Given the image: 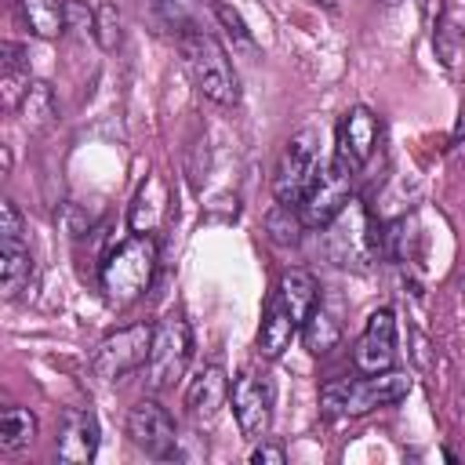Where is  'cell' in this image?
<instances>
[{
    "label": "cell",
    "instance_id": "obj_1",
    "mask_svg": "<svg viewBox=\"0 0 465 465\" xmlns=\"http://www.w3.org/2000/svg\"><path fill=\"white\" fill-rule=\"evenodd\" d=\"M320 302V287L316 276L305 269H287L276 287L265 298L262 309V327H258V352L265 360L283 356V349L291 345L294 334H302V323L309 320L312 305Z\"/></svg>",
    "mask_w": 465,
    "mask_h": 465
},
{
    "label": "cell",
    "instance_id": "obj_2",
    "mask_svg": "<svg viewBox=\"0 0 465 465\" xmlns=\"http://www.w3.org/2000/svg\"><path fill=\"white\" fill-rule=\"evenodd\" d=\"M411 392V378L403 371H378L360 378H334L320 389V411L327 418H363L378 407H392Z\"/></svg>",
    "mask_w": 465,
    "mask_h": 465
},
{
    "label": "cell",
    "instance_id": "obj_3",
    "mask_svg": "<svg viewBox=\"0 0 465 465\" xmlns=\"http://www.w3.org/2000/svg\"><path fill=\"white\" fill-rule=\"evenodd\" d=\"M178 51H182L189 80L196 84V91L203 98H211L214 105H236L240 102V80H236V69L229 62V51L222 47L218 33L178 36Z\"/></svg>",
    "mask_w": 465,
    "mask_h": 465
},
{
    "label": "cell",
    "instance_id": "obj_4",
    "mask_svg": "<svg viewBox=\"0 0 465 465\" xmlns=\"http://www.w3.org/2000/svg\"><path fill=\"white\" fill-rule=\"evenodd\" d=\"M156 272V240L145 232L127 236L105 262H102V291L109 305H131L138 302Z\"/></svg>",
    "mask_w": 465,
    "mask_h": 465
},
{
    "label": "cell",
    "instance_id": "obj_5",
    "mask_svg": "<svg viewBox=\"0 0 465 465\" xmlns=\"http://www.w3.org/2000/svg\"><path fill=\"white\" fill-rule=\"evenodd\" d=\"M323 232V251H327V258L334 262V265H352V269H363L371 258H374V251H378V240H381V232H378V225H374V218H371V211L360 203V200H352L349 196V203L320 229Z\"/></svg>",
    "mask_w": 465,
    "mask_h": 465
},
{
    "label": "cell",
    "instance_id": "obj_6",
    "mask_svg": "<svg viewBox=\"0 0 465 465\" xmlns=\"http://www.w3.org/2000/svg\"><path fill=\"white\" fill-rule=\"evenodd\" d=\"M320 131L316 127H302L298 134L287 138L276 171H272V196L276 203L298 207L305 200V193L312 189V182L320 178Z\"/></svg>",
    "mask_w": 465,
    "mask_h": 465
},
{
    "label": "cell",
    "instance_id": "obj_7",
    "mask_svg": "<svg viewBox=\"0 0 465 465\" xmlns=\"http://www.w3.org/2000/svg\"><path fill=\"white\" fill-rule=\"evenodd\" d=\"M193 360V331L182 316H163L153 331V349H149V360H145V381L149 389L163 392L171 389L185 367Z\"/></svg>",
    "mask_w": 465,
    "mask_h": 465
},
{
    "label": "cell",
    "instance_id": "obj_8",
    "mask_svg": "<svg viewBox=\"0 0 465 465\" xmlns=\"http://www.w3.org/2000/svg\"><path fill=\"white\" fill-rule=\"evenodd\" d=\"M153 331H156L153 323H131V327H120L109 338H102L94 349V360H91L94 374L105 381H120L124 374L145 367L149 349H153Z\"/></svg>",
    "mask_w": 465,
    "mask_h": 465
},
{
    "label": "cell",
    "instance_id": "obj_9",
    "mask_svg": "<svg viewBox=\"0 0 465 465\" xmlns=\"http://www.w3.org/2000/svg\"><path fill=\"white\" fill-rule=\"evenodd\" d=\"M229 403H232V418L240 425V432L247 440H265L269 425H272V381L258 371H240L229 385Z\"/></svg>",
    "mask_w": 465,
    "mask_h": 465
},
{
    "label": "cell",
    "instance_id": "obj_10",
    "mask_svg": "<svg viewBox=\"0 0 465 465\" xmlns=\"http://www.w3.org/2000/svg\"><path fill=\"white\" fill-rule=\"evenodd\" d=\"M378 138H381V124L378 116L367 109V105H352L341 113L338 120V142H334V160L341 167H349L352 174L363 171L378 149Z\"/></svg>",
    "mask_w": 465,
    "mask_h": 465
},
{
    "label": "cell",
    "instance_id": "obj_11",
    "mask_svg": "<svg viewBox=\"0 0 465 465\" xmlns=\"http://www.w3.org/2000/svg\"><path fill=\"white\" fill-rule=\"evenodd\" d=\"M127 440L149 458H174L182 436L174 432V418L156 400H138L127 414Z\"/></svg>",
    "mask_w": 465,
    "mask_h": 465
},
{
    "label": "cell",
    "instance_id": "obj_12",
    "mask_svg": "<svg viewBox=\"0 0 465 465\" xmlns=\"http://www.w3.org/2000/svg\"><path fill=\"white\" fill-rule=\"evenodd\" d=\"M349 189H352V171L341 167L338 160H331V163L320 171V178L312 182V189L305 193V200L298 203L302 222L312 225V229H323V225L349 203Z\"/></svg>",
    "mask_w": 465,
    "mask_h": 465
},
{
    "label": "cell",
    "instance_id": "obj_13",
    "mask_svg": "<svg viewBox=\"0 0 465 465\" xmlns=\"http://www.w3.org/2000/svg\"><path fill=\"white\" fill-rule=\"evenodd\" d=\"M396 363V316L392 309H374L352 345V367L360 374H378Z\"/></svg>",
    "mask_w": 465,
    "mask_h": 465
},
{
    "label": "cell",
    "instance_id": "obj_14",
    "mask_svg": "<svg viewBox=\"0 0 465 465\" xmlns=\"http://www.w3.org/2000/svg\"><path fill=\"white\" fill-rule=\"evenodd\" d=\"M54 454L65 465H87L98 454V418L84 407H69L58 425Z\"/></svg>",
    "mask_w": 465,
    "mask_h": 465
},
{
    "label": "cell",
    "instance_id": "obj_15",
    "mask_svg": "<svg viewBox=\"0 0 465 465\" xmlns=\"http://www.w3.org/2000/svg\"><path fill=\"white\" fill-rule=\"evenodd\" d=\"M167 214H171V193H167V182H163L160 174H149V178L138 185L134 200H131L127 225H131L134 232L153 236V232L167 222Z\"/></svg>",
    "mask_w": 465,
    "mask_h": 465
},
{
    "label": "cell",
    "instance_id": "obj_16",
    "mask_svg": "<svg viewBox=\"0 0 465 465\" xmlns=\"http://www.w3.org/2000/svg\"><path fill=\"white\" fill-rule=\"evenodd\" d=\"M229 400V374L222 367H203L185 389V411L193 421H211Z\"/></svg>",
    "mask_w": 465,
    "mask_h": 465
},
{
    "label": "cell",
    "instance_id": "obj_17",
    "mask_svg": "<svg viewBox=\"0 0 465 465\" xmlns=\"http://www.w3.org/2000/svg\"><path fill=\"white\" fill-rule=\"evenodd\" d=\"M160 18L178 33V36H193V33H214L218 22V4L214 0H156Z\"/></svg>",
    "mask_w": 465,
    "mask_h": 465
},
{
    "label": "cell",
    "instance_id": "obj_18",
    "mask_svg": "<svg viewBox=\"0 0 465 465\" xmlns=\"http://www.w3.org/2000/svg\"><path fill=\"white\" fill-rule=\"evenodd\" d=\"M33 280V254L22 236H0V287L4 298H18Z\"/></svg>",
    "mask_w": 465,
    "mask_h": 465
},
{
    "label": "cell",
    "instance_id": "obj_19",
    "mask_svg": "<svg viewBox=\"0 0 465 465\" xmlns=\"http://www.w3.org/2000/svg\"><path fill=\"white\" fill-rule=\"evenodd\" d=\"M302 341H305V349L312 356H327L341 341V320H338V312L327 302H316L312 305L309 320L302 323Z\"/></svg>",
    "mask_w": 465,
    "mask_h": 465
},
{
    "label": "cell",
    "instance_id": "obj_20",
    "mask_svg": "<svg viewBox=\"0 0 465 465\" xmlns=\"http://www.w3.org/2000/svg\"><path fill=\"white\" fill-rule=\"evenodd\" d=\"M29 33L40 40H54L65 33V0H15Z\"/></svg>",
    "mask_w": 465,
    "mask_h": 465
},
{
    "label": "cell",
    "instance_id": "obj_21",
    "mask_svg": "<svg viewBox=\"0 0 465 465\" xmlns=\"http://www.w3.org/2000/svg\"><path fill=\"white\" fill-rule=\"evenodd\" d=\"M29 84H33V80H29V65L22 62V47H18V44H4V76H0V87H4V109L22 105Z\"/></svg>",
    "mask_w": 465,
    "mask_h": 465
},
{
    "label": "cell",
    "instance_id": "obj_22",
    "mask_svg": "<svg viewBox=\"0 0 465 465\" xmlns=\"http://www.w3.org/2000/svg\"><path fill=\"white\" fill-rule=\"evenodd\" d=\"M33 436H36L33 411H25V407H4V414H0V447L7 454H15V450L29 447Z\"/></svg>",
    "mask_w": 465,
    "mask_h": 465
},
{
    "label": "cell",
    "instance_id": "obj_23",
    "mask_svg": "<svg viewBox=\"0 0 465 465\" xmlns=\"http://www.w3.org/2000/svg\"><path fill=\"white\" fill-rule=\"evenodd\" d=\"M22 120L29 131H40L54 120V91L47 84H40V80L29 84V91L22 98Z\"/></svg>",
    "mask_w": 465,
    "mask_h": 465
},
{
    "label": "cell",
    "instance_id": "obj_24",
    "mask_svg": "<svg viewBox=\"0 0 465 465\" xmlns=\"http://www.w3.org/2000/svg\"><path fill=\"white\" fill-rule=\"evenodd\" d=\"M94 29H98V44H102L105 51L120 44V15H116L113 4H102V7H98V15H94Z\"/></svg>",
    "mask_w": 465,
    "mask_h": 465
},
{
    "label": "cell",
    "instance_id": "obj_25",
    "mask_svg": "<svg viewBox=\"0 0 465 465\" xmlns=\"http://www.w3.org/2000/svg\"><path fill=\"white\" fill-rule=\"evenodd\" d=\"M218 22L225 25V33L229 36H236L243 47H254V40H251V33H247V25H243V18L232 11V7H225V4H218Z\"/></svg>",
    "mask_w": 465,
    "mask_h": 465
},
{
    "label": "cell",
    "instance_id": "obj_26",
    "mask_svg": "<svg viewBox=\"0 0 465 465\" xmlns=\"http://www.w3.org/2000/svg\"><path fill=\"white\" fill-rule=\"evenodd\" d=\"M22 232H25V222H22L18 207L11 200H4L0 203V236H22Z\"/></svg>",
    "mask_w": 465,
    "mask_h": 465
},
{
    "label": "cell",
    "instance_id": "obj_27",
    "mask_svg": "<svg viewBox=\"0 0 465 465\" xmlns=\"http://www.w3.org/2000/svg\"><path fill=\"white\" fill-rule=\"evenodd\" d=\"M287 461V450L280 447V443H258L254 450H251V465H283Z\"/></svg>",
    "mask_w": 465,
    "mask_h": 465
},
{
    "label": "cell",
    "instance_id": "obj_28",
    "mask_svg": "<svg viewBox=\"0 0 465 465\" xmlns=\"http://www.w3.org/2000/svg\"><path fill=\"white\" fill-rule=\"evenodd\" d=\"M461 291H465V272H461Z\"/></svg>",
    "mask_w": 465,
    "mask_h": 465
}]
</instances>
